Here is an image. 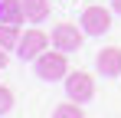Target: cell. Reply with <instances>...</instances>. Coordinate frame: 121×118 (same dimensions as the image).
Here are the masks:
<instances>
[{
  "label": "cell",
  "instance_id": "cell-1",
  "mask_svg": "<svg viewBox=\"0 0 121 118\" xmlns=\"http://www.w3.org/2000/svg\"><path fill=\"white\" fill-rule=\"evenodd\" d=\"M69 53H62V49H46L43 56L33 59V72L43 79V82H59V79L69 76Z\"/></svg>",
  "mask_w": 121,
  "mask_h": 118
},
{
  "label": "cell",
  "instance_id": "cell-2",
  "mask_svg": "<svg viewBox=\"0 0 121 118\" xmlns=\"http://www.w3.org/2000/svg\"><path fill=\"white\" fill-rule=\"evenodd\" d=\"M65 82V95L72 98V102H88V98H95V79L92 72H82V69H69V76L62 79Z\"/></svg>",
  "mask_w": 121,
  "mask_h": 118
},
{
  "label": "cell",
  "instance_id": "cell-3",
  "mask_svg": "<svg viewBox=\"0 0 121 118\" xmlns=\"http://www.w3.org/2000/svg\"><path fill=\"white\" fill-rule=\"evenodd\" d=\"M82 39H85V30H82V23H56L52 26V46L62 49V53H75L82 49Z\"/></svg>",
  "mask_w": 121,
  "mask_h": 118
},
{
  "label": "cell",
  "instance_id": "cell-4",
  "mask_svg": "<svg viewBox=\"0 0 121 118\" xmlns=\"http://www.w3.org/2000/svg\"><path fill=\"white\" fill-rule=\"evenodd\" d=\"M49 49V36L43 33L39 26H33V30H26L20 36V46H17V56L23 59V62H33L36 56H43Z\"/></svg>",
  "mask_w": 121,
  "mask_h": 118
},
{
  "label": "cell",
  "instance_id": "cell-5",
  "mask_svg": "<svg viewBox=\"0 0 121 118\" xmlns=\"http://www.w3.org/2000/svg\"><path fill=\"white\" fill-rule=\"evenodd\" d=\"M79 23H82V30H85V36H101V33L111 30V10L92 3V7L82 10V20H79Z\"/></svg>",
  "mask_w": 121,
  "mask_h": 118
},
{
  "label": "cell",
  "instance_id": "cell-6",
  "mask_svg": "<svg viewBox=\"0 0 121 118\" xmlns=\"http://www.w3.org/2000/svg\"><path fill=\"white\" fill-rule=\"evenodd\" d=\"M95 69H98L101 76H108V79L121 76V49L118 46H105L98 56H95Z\"/></svg>",
  "mask_w": 121,
  "mask_h": 118
},
{
  "label": "cell",
  "instance_id": "cell-7",
  "mask_svg": "<svg viewBox=\"0 0 121 118\" xmlns=\"http://www.w3.org/2000/svg\"><path fill=\"white\" fill-rule=\"evenodd\" d=\"M0 20H3V23H17V26H20L23 20H26L23 0H0Z\"/></svg>",
  "mask_w": 121,
  "mask_h": 118
},
{
  "label": "cell",
  "instance_id": "cell-8",
  "mask_svg": "<svg viewBox=\"0 0 121 118\" xmlns=\"http://www.w3.org/2000/svg\"><path fill=\"white\" fill-rule=\"evenodd\" d=\"M23 10L30 23H43L49 20V0H23Z\"/></svg>",
  "mask_w": 121,
  "mask_h": 118
},
{
  "label": "cell",
  "instance_id": "cell-9",
  "mask_svg": "<svg viewBox=\"0 0 121 118\" xmlns=\"http://www.w3.org/2000/svg\"><path fill=\"white\" fill-rule=\"evenodd\" d=\"M0 46H3L7 53L20 46V26H17V23H3V20H0Z\"/></svg>",
  "mask_w": 121,
  "mask_h": 118
},
{
  "label": "cell",
  "instance_id": "cell-10",
  "mask_svg": "<svg viewBox=\"0 0 121 118\" xmlns=\"http://www.w3.org/2000/svg\"><path fill=\"white\" fill-rule=\"evenodd\" d=\"M52 118H85V112H82V102H62L59 108L52 112Z\"/></svg>",
  "mask_w": 121,
  "mask_h": 118
},
{
  "label": "cell",
  "instance_id": "cell-11",
  "mask_svg": "<svg viewBox=\"0 0 121 118\" xmlns=\"http://www.w3.org/2000/svg\"><path fill=\"white\" fill-rule=\"evenodd\" d=\"M10 108H13V89L0 85V115H7Z\"/></svg>",
  "mask_w": 121,
  "mask_h": 118
},
{
  "label": "cell",
  "instance_id": "cell-12",
  "mask_svg": "<svg viewBox=\"0 0 121 118\" xmlns=\"http://www.w3.org/2000/svg\"><path fill=\"white\" fill-rule=\"evenodd\" d=\"M7 59H10V56H7V49H3V46H0V69H3V66H7Z\"/></svg>",
  "mask_w": 121,
  "mask_h": 118
},
{
  "label": "cell",
  "instance_id": "cell-13",
  "mask_svg": "<svg viewBox=\"0 0 121 118\" xmlns=\"http://www.w3.org/2000/svg\"><path fill=\"white\" fill-rule=\"evenodd\" d=\"M111 10H115V13H121V0H111Z\"/></svg>",
  "mask_w": 121,
  "mask_h": 118
}]
</instances>
